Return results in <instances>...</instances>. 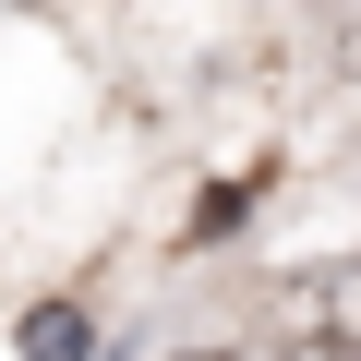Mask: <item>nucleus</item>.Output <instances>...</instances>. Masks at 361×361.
<instances>
[{
	"instance_id": "nucleus-1",
	"label": "nucleus",
	"mask_w": 361,
	"mask_h": 361,
	"mask_svg": "<svg viewBox=\"0 0 361 361\" xmlns=\"http://www.w3.org/2000/svg\"><path fill=\"white\" fill-rule=\"evenodd\" d=\"M277 325H289L313 361H361V253H337V265H301V277L277 289Z\"/></svg>"
},
{
	"instance_id": "nucleus-2",
	"label": "nucleus",
	"mask_w": 361,
	"mask_h": 361,
	"mask_svg": "<svg viewBox=\"0 0 361 361\" xmlns=\"http://www.w3.org/2000/svg\"><path fill=\"white\" fill-rule=\"evenodd\" d=\"M85 349H97V337H85L73 301H37V313H25V361H85Z\"/></svg>"
}]
</instances>
